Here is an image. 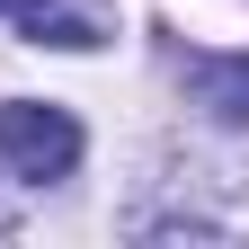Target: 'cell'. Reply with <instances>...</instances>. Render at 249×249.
<instances>
[{"label":"cell","mask_w":249,"mask_h":249,"mask_svg":"<svg viewBox=\"0 0 249 249\" xmlns=\"http://www.w3.org/2000/svg\"><path fill=\"white\" fill-rule=\"evenodd\" d=\"M0 160L27 187L36 178H71L80 169V124L62 107H36V98H0Z\"/></svg>","instance_id":"6da1fadb"},{"label":"cell","mask_w":249,"mask_h":249,"mask_svg":"<svg viewBox=\"0 0 249 249\" xmlns=\"http://www.w3.org/2000/svg\"><path fill=\"white\" fill-rule=\"evenodd\" d=\"M178 80L213 124H249V53H187Z\"/></svg>","instance_id":"7a4b0ae2"},{"label":"cell","mask_w":249,"mask_h":249,"mask_svg":"<svg viewBox=\"0 0 249 249\" xmlns=\"http://www.w3.org/2000/svg\"><path fill=\"white\" fill-rule=\"evenodd\" d=\"M18 27H27V45H62V53H89V45H98V27H89L80 9H62V0H36Z\"/></svg>","instance_id":"3957f363"},{"label":"cell","mask_w":249,"mask_h":249,"mask_svg":"<svg viewBox=\"0 0 249 249\" xmlns=\"http://www.w3.org/2000/svg\"><path fill=\"white\" fill-rule=\"evenodd\" d=\"M18 213H27V187H0V231H18Z\"/></svg>","instance_id":"277c9868"},{"label":"cell","mask_w":249,"mask_h":249,"mask_svg":"<svg viewBox=\"0 0 249 249\" xmlns=\"http://www.w3.org/2000/svg\"><path fill=\"white\" fill-rule=\"evenodd\" d=\"M27 9H36V0H0V18H27Z\"/></svg>","instance_id":"5b68a950"}]
</instances>
